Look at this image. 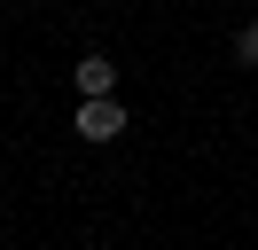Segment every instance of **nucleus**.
<instances>
[{
	"instance_id": "nucleus-1",
	"label": "nucleus",
	"mask_w": 258,
	"mask_h": 250,
	"mask_svg": "<svg viewBox=\"0 0 258 250\" xmlns=\"http://www.w3.org/2000/svg\"><path fill=\"white\" fill-rule=\"evenodd\" d=\"M71 86H79V102H117V62H110V55L71 62Z\"/></svg>"
},
{
	"instance_id": "nucleus-2",
	"label": "nucleus",
	"mask_w": 258,
	"mask_h": 250,
	"mask_svg": "<svg viewBox=\"0 0 258 250\" xmlns=\"http://www.w3.org/2000/svg\"><path fill=\"white\" fill-rule=\"evenodd\" d=\"M71 125H79V141H94V149H102V141L125 133V102H79V117H71Z\"/></svg>"
},
{
	"instance_id": "nucleus-3",
	"label": "nucleus",
	"mask_w": 258,
	"mask_h": 250,
	"mask_svg": "<svg viewBox=\"0 0 258 250\" xmlns=\"http://www.w3.org/2000/svg\"><path fill=\"white\" fill-rule=\"evenodd\" d=\"M235 62H250V71H258V24H242V31H235Z\"/></svg>"
}]
</instances>
